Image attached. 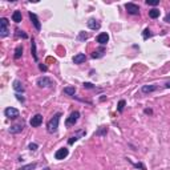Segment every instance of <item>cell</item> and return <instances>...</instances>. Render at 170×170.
<instances>
[{
	"instance_id": "cell-1",
	"label": "cell",
	"mask_w": 170,
	"mask_h": 170,
	"mask_svg": "<svg viewBox=\"0 0 170 170\" xmlns=\"http://www.w3.org/2000/svg\"><path fill=\"white\" fill-rule=\"evenodd\" d=\"M60 117H61V113H56L51 120L48 121L47 124V130L48 133H56L57 132V128H58V122H60Z\"/></svg>"
},
{
	"instance_id": "cell-2",
	"label": "cell",
	"mask_w": 170,
	"mask_h": 170,
	"mask_svg": "<svg viewBox=\"0 0 170 170\" xmlns=\"http://www.w3.org/2000/svg\"><path fill=\"white\" fill-rule=\"evenodd\" d=\"M8 25H10V21L7 17H1L0 19V36L5 37L8 35Z\"/></svg>"
},
{
	"instance_id": "cell-3",
	"label": "cell",
	"mask_w": 170,
	"mask_h": 170,
	"mask_svg": "<svg viewBox=\"0 0 170 170\" xmlns=\"http://www.w3.org/2000/svg\"><path fill=\"white\" fill-rule=\"evenodd\" d=\"M37 86L39 88H49V86H53V81H52V79H49V77L43 76L37 80Z\"/></svg>"
},
{
	"instance_id": "cell-4",
	"label": "cell",
	"mask_w": 170,
	"mask_h": 170,
	"mask_svg": "<svg viewBox=\"0 0 170 170\" xmlns=\"http://www.w3.org/2000/svg\"><path fill=\"white\" fill-rule=\"evenodd\" d=\"M79 118H80V112H77L76 110V112L70 113V116L65 120V125L67 126H73L77 121H79Z\"/></svg>"
},
{
	"instance_id": "cell-5",
	"label": "cell",
	"mask_w": 170,
	"mask_h": 170,
	"mask_svg": "<svg viewBox=\"0 0 170 170\" xmlns=\"http://www.w3.org/2000/svg\"><path fill=\"white\" fill-rule=\"evenodd\" d=\"M4 114H5V117H8V118H11V120H15V118H17L19 117V110L16 109V108H7V109L4 110Z\"/></svg>"
},
{
	"instance_id": "cell-6",
	"label": "cell",
	"mask_w": 170,
	"mask_h": 170,
	"mask_svg": "<svg viewBox=\"0 0 170 170\" xmlns=\"http://www.w3.org/2000/svg\"><path fill=\"white\" fill-rule=\"evenodd\" d=\"M125 8H126V11H128V13H130V15H138L140 13V8H138V5L134 4V3H126Z\"/></svg>"
},
{
	"instance_id": "cell-7",
	"label": "cell",
	"mask_w": 170,
	"mask_h": 170,
	"mask_svg": "<svg viewBox=\"0 0 170 170\" xmlns=\"http://www.w3.org/2000/svg\"><path fill=\"white\" fill-rule=\"evenodd\" d=\"M68 154H69V150H68L67 148H61V149H58L56 153H55V158L56 160H64L68 157Z\"/></svg>"
},
{
	"instance_id": "cell-8",
	"label": "cell",
	"mask_w": 170,
	"mask_h": 170,
	"mask_svg": "<svg viewBox=\"0 0 170 170\" xmlns=\"http://www.w3.org/2000/svg\"><path fill=\"white\" fill-rule=\"evenodd\" d=\"M41 122H43V116L41 114H35V116L31 118V126H33V128H37V126L41 125Z\"/></svg>"
},
{
	"instance_id": "cell-9",
	"label": "cell",
	"mask_w": 170,
	"mask_h": 170,
	"mask_svg": "<svg viewBox=\"0 0 170 170\" xmlns=\"http://www.w3.org/2000/svg\"><path fill=\"white\" fill-rule=\"evenodd\" d=\"M29 19H31V21H32L33 25H35V28H36V29H37V31L41 29V24H40V20H39V17L36 16L35 13L29 12Z\"/></svg>"
},
{
	"instance_id": "cell-10",
	"label": "cell",
	"mask_w": 170,
	"mask_h": 170,
	"mask_svg": "<svg viewBox=\"0 0 170 170\" xmlns=\"http://www.w3.org/2000/svg\"><path fill=\"white\" fill-rule=\"evenodd\" d=\"M96 40H97L98 44L104 45V44H106V43L109 41V35H108V33H105V32H103V33H100V35L96 37Z\"/></svg>"
},
{
	"instance_id": "cell-11",
	"label": "cell",
	"mask_w": 170,
	"mask_h": 170,
	"mask_svg": "<svg viewBox=\"0 0 170 170\" xmlns=\"http://www.w3.org/2000/svg\"><path fill=\"white\" fill-rule=\"evenodd\" d=\"M157 86L156 84H151V85H144L141 88V91H142V93H151V92H154V91H157Z\"/></svg>"
},
{
	"instance_id": "cell-12",
	"label": "cell",
	"mask_w": 170,
	"mask_h": 170,
	"mask_svg": "<svg viewBox=\"0 0 170 170\" xmlns=\"http://www.w3.org/2000/svg\"><path fill=\"white\" fill-rule=\"evenodd\" d=\"M88 27H89L91 29H94V31H96V29H100L101 24L98 23V21L96 20V19H89V20H88Z\"/></svg>"
},
{
	"instance_id": "cell-13",
	"label": "cell",
	"mask_w": 170,
	"mask_h": 170,
	"mask_svg": "<svg viewBox=\"0 0 170 170\" xmlns=\"http://www.w3.org/2000/svg\"><path fill=\"white\" fill-rule=\"evenodd\" d=\"M86 60V56L84 53H77L76 56H73V63L75 64H81Z\"/></svg>"
},
{
	"instance_id": "cell-14",
	"label": "cell",
	"mask_w": 170,
	"mask_h": 170,
	"mask_svg": "<svg viewBox=\"0 0 170 170\" xmlns=\"http://www.w3.org/2000/svg\"><path fill=\"white\" fill-rule=\"evenodd\" d=\"M84 134H85V130H80V132L76 134V136H72V137L69 138V141H68V144H69V145L75 144V142H76L77 140H79V138L81 137V136H84Z\"/></svg>"
},
{
	"instance_id": "cell-15",
	"label": "cell",
	"mask_w": 170,
	"mask_h": 170,
	"mask_svg": "<svg viewBox=\"0 0 170 170\" xmlns=\"http://www.w3.org/2000/svg\"><path fill=\"white\" fill-rule=\"evenodd\" d=\"M13 89L16 92H24V86H23V84H21V81H19V80H15V81H13Z\"/></svg>"
},
{
	"instance_id": "cell-16",
	"label": "cell",
	"mask_w": 170,
	"mask_h": 170,
	"mask_svg": "<svg viewBox=\"0 0 170 170\" xmlns=\"http://www.w3.org/2000/svg\"><path fill=\"white\" fill-rule=\"evenodd\" d=\"M23 128H24L23 124H20V125H13V126H11L10 128V132L13 133V134H16V133H20L21 130H23Z\"/></svg>"
},
{
	"instance_id": "cell-17",
	"label": "cell",
	"mask_w": 170,
	"mask_h": 170,
	"mask_svg": "<svg viewBox=\"0 0 170 170\" xmlns=\"http://www.w3.org/2000/svg\"><path fill=\"white\" fill-rule=\"evenodd\" d=\"M21 19H23V16H21L20 11H15L13 13H12V20H13L15 23H20Z\"/></svg>"
},
{
	"instance_id": "cell-18",
	"label": "cell",
	"mask_w": 170,
	"mask_h": 170,
	"mask_svg": "<svg viewBox=\"0 0 170 170\" xmlns=\"http://www.w3.org/2000/svg\"><path fill=\"white\" fill-rule=\"evenodd\" d=\"M63 92H64V93H65V94H68V96H75L76 88H75V86H65Z\"/></svg>"
},
{
	"instance_id": "cell-19",
	"label": "cell",
	"mask_w": 170,
	"mask_h": 170,
	"mask_svg": "<svg viewBox=\"0 0 170 170\" xmlns=\"http://www.w3.org/2000/svg\"><path fill=\"white\" fill-rule=\"evenodd\" d=\"M104 52H105V49H104V48L97 49V51H94V52H93V55H92V57H93V58L103 57V56H104Z\"/></svg>"
},
{
	"instance_id": "cell-20",
	"label": "cell",
	"mask_w": 170,
	"mask_h": 170,
	"mask_svg": "<svg viewBox=\"0 0 170 170\" xmlns=\"http://www.w3.org/2000/svg\"><path fill=\"white\" fill-rule=\"evenodd\" d=\"M149 16L151 17V19H157V17L160 16V11L157 10V8H153V10L149 11Z\"/></svg>"
},
{
	"instance_id": "cell-21",
	"label": "cell",
	"mask_w": 170,
	"mask_h": 170,
	"mask_svg": "<svg viewBox=\"0 0 170 170\" xmlns=\"http://www.w3.org/2000/svg\"><path fill=\"white\" fill-rule=\"evenodd\" d=\"M35 169H36V162L29 163V165H25V166H21L19 170H35Z\"/></svg>"
},
{
	"instance_id": "cell-22",
	"label": "cell",
	"mask_w": 170,
	"mask_h": 170,
	"mask_svg": "<svg viewBox=\"0 0 170 170\" xmlns=\"http://www.w3.org/2000/svg\"><path fill=\"white\" fill-rule=\"evenodd\" d=\"M21 55H23V47H21V45H19V47L16 48V51H15V58H20V56Z\"/></svg>"
},
{
	"instance_id": "cell-23",
	"label": "cell",
	"mask_w": 170,
	"mask_h": 170,
	"mask_svg": "<svg viewBox=\"0 0 170 170\" xmlns=\"http://www.w3.org/2000/svg\"><path fill=\"white\" fill-rule=\"evenodd\" d=\"M125 100H120V103H118V105H117V110H118V112L120 113H121L122 112V110H124V108H125Z\"/></svg>"
},
{
	"instance_id": "cell-24",
	"label": "cell",
	"mask_w": 170,
	"mask_h": 170,
	"mask_svg": "<svg viewBox=\"0 0 170 170\" xmlns=\"http://www.w3.org/2000/svg\"><path fill=\"white\" fill-rule=\"evenodd\" d=\"M150 36H151V33H150V29H149V28H146V29L144 31V33H142V37H144L145 40H146L148 37H150Z\"/></svg>"
},
{
	"instance_id": "cell-25",
	"label": "cell",
	"mask_w": 170,
	"mask_h": 170,
	"mask_svg": "<svg viewBox=\"0 0 170 170\" xmlns=\"http://www.w3.org/2000/svg\"><path fill=\"white\" fill-rule=\"evenodd\" d=\"M86 39H88V33H85V32H80L79 40H86Z\"/></svg>"
},
{
	"instance_id": "cell-26",
	"label": "cell",
	"mask_w": 170,
	"mask_h": 170,
	"mask_svg": "<svg viewBox=\"0 0 170 170\" xmlns=\"http://www.w3.org/2000/svg\"><path fill=\"white\" fill-rule=\"evenodd\" d=\"M146 4H149V5H157V4H160V1H158V0H146Z\"/></svg>"
},
{
	"instance_id": "cell-27",
	"label": "cell",
	"mask_w": 170,
	"mask_h": 170,
	"mask_svg": "<svg viewBox=\"0 0 170 170\" xmlns=\"http://www.w3.org/2000/svg\"><path fill=\"white\" fill-rule=\"evenodd\" d=\"M32 53H33L35 60H37V55H36V45H35V43H33V41H32Z\"/></svg>"
},
{
	"instance_id": "cell-28",
	"label": "cell",
	"mask_w": 170,
	"mask_h": 170,
	"mask_svg": "<svg viewBox=\"0 0 170 170\" xmlns=\"http://www.w3.org/2000/svg\"><path fill=\"white\" fill-rule=\"evenodd\" d=\"M37 148H39V146H37V144H29L28 149H29V150H32V151H35L36 149H37Z\"/></svg>"
},
{
	"instance_id": "cell-29",
	"label": "cell",
	"mask_w": 170,
	"mask_h": 170,
	"mask_svg": "<svg viewBox=\"0 0 170 170\" xmlns=\"http://www.w3.org/2000/svg\"><path fill=\"white\" fill-rule=\"evenodd\" d=\"M84 88L85 89H94L93 84H91V82H84Z\"/></svg>"
},
{
	"instance_id": "cell-30",
	"label": "cell",
	"mask_w": 170,
	"mask_h": 170,
	"mask_svg": "<svg viewBox=\"0 0 170 170\" xmlns=\"http://www.w3.org/2000/svg\"><path fill=\"white\" fill-rule=\"evenodd\" d=\"M133 165H134L136 168H141L142 170H145V166H144V165H141V163H133Z\"/></svg>"
},
{
	"instance_id": "cell-31",
	"label": "cell",
	"mask_w": 170,
	"mask_h": 170,
	"mask_svg": "<svg viewBox=\"0 0 170 170\" xmlns=\"http://www.w3.org/2000/svg\"><path fill=\"white\" fill-rule=\"evenodd\" d=\"M165 21H166V23H170V12L165 16Z\"/></svg>"
},
{
	"instance_id": "cell-32",
	"label": "cell",
	"mask_w": 170,
	"mask_h": 170,
	"mask_svg": "<svg viewBox=\"0 0 170 170\" xmlns=\"http://www.w3.org/2000/svg\"><path fill=\"white\" fill-rule=\"evenodd\" d=\"M16 97H17V100L21 101V103H24V97H21L20 94H16Z\"/></svg>"
},
{
	"instance_id": "cell-33",
	"label": "cell",
	"mask_w": 170,
	"mask_h": 170,
	"mask_svg": "<svg viewBox=\"0 0 170 170\" xmlns=\"http://www.w3.org/2000/svg\"><path fill=\"white\" fill-rule=\"evenodd\" d=\"M40 69H41V70H47V67H45V65H40Z\"/></svg>"
},
{
	"instance_id": "cell-34",
	"label": "cell",
	"mask_w": 170,
	"mask_h": 170,
	"mask_svg": "<svg viewBox=\"0 0 170 170\" xmlns=\"http://www.w3.org/2000/svg\"><path fill=\"white\" fill-rule=\"evenodd\" d=\"M165 86H166V88H170V81H168V82H166V84H165Z\"/></svg>"
}]
</instances>
